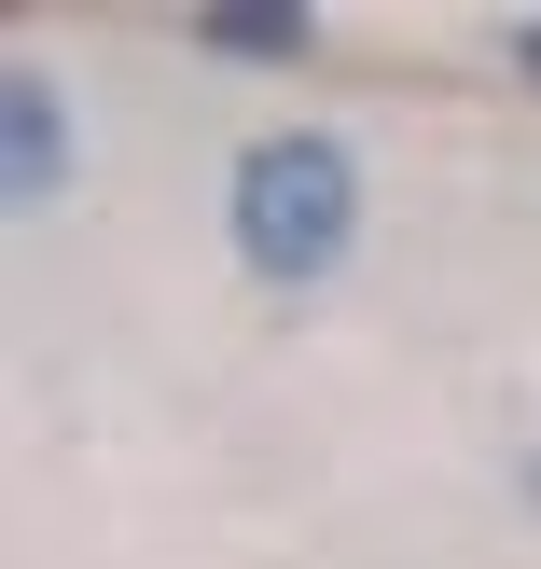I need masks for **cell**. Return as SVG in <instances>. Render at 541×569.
<instances>
[{"instance_id": "obj_1", "label": "cell", "mask_w": 541, "mask_h": 569, "mask_svg": "<svg viewBox=\"0 0 541 569\" xmlns=\"http://www.w3.org/2000/svg\"><path fill=\"white\" fill-rule=\"evenodd\" d=\"M361 153L348 126H264L237 139V167H222V250H237L264 292H333L361 250Z\"/></svg>"}, {"instance_id": "obj_2", "label": "cell", "mask_w": 541, "mask_h": 569, "mask_svg": "<svg viewBox=\"0 0 541 569\" xmlns=\"http://www.w3.org/2000/svg\"><path fill=\"white\" fill-rule=\"evenodd\" d=\"M70 181H83V126H70V83H56V70H14V83H0V194H14V209L42 222Z\"/></svg>"}, {"instance_id": "obj_3", "label": "cell", "mask_w": 541, "mask_h": 569, "mask_svg": "<svg viewBox=\"0 0 541 569\" xmlns=\"http://www.w3.org/2000/svg\"><path fill=\"white\" fill-rule=\"evenodd\" d=\"M194 56H250V70H305L320 56V14H194Z\"/></svg>"}, {"instance_id": "obj_4", "label": "cell", "mask_w": 541, "mask_h": 569, "mask_svg": "<svg viewBox=\"0 0 541 569\" xmlns=\"http://www.w3.org/2000/svg\"><path fill=\"white\" fill-rule=\"evenodd\" d=\"M514 70H528V83H541V14H528V28H514Z\"/></svg>"}]
</instances>
